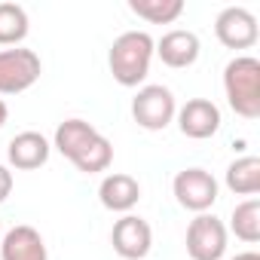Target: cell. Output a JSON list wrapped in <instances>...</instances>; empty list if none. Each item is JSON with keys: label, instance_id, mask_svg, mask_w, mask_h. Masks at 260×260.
Wrapping results in <instances>:
<instances>
[{"label": "cell", "instance_id": "1", "mask_svg": "<svg viewBox=\"0 0 260 260\" xmlns=\"http://www.w3.org/2000/svg\"><path fill=\"white\" fill-rule=\"evenodd\" d=\"M153 52H156V43L147 31H125L113 40L110 46V55H107V64H110V74L119 86H138L144 83V77L150 74V61H153Z\"/></svg>", "mask_w": 260, "mask_h": 260}, {"label": "cell", "instance_id": "2", "mask_svg": "<svg viewBox=\"0 0 260 260\" xmlns=\"http://www.w3.org/2000/svg\"><path fill=\"white\" fill-rule=\"evenodd\" d=\"M223 92L226 104L242 119L260 116V61L254 55H236L223 68Z\"/></svg>", "mask_w": 260, "mask_h": 260}, {"label": "cell", "instance_id": "3", "mask_svg": "<svg viewBox=\"0 0 260 260\" xmlns=\"http://www.w3.org/2000/svg\"><path fill=\"white\" fill-rule=\"evenodd\" d=\"M178 113V104H175V95L169 86H141L138 95L132 98V116L141 128L147 132H162V128L175 119Z\"/></svg>", "mask_w": 260, "mask_h": 260}, {"label": "cell", "instance_id": "4", "mask_svg": "<svg viewBox=\"0 0 260 260\" xmlns=\"http://www.w3.org/2000/svg\"><path fill=\"white\" fill-rule=\"evenodd\" d=\"M43 74L40 55L34 49H4L0 52V95H19L28 92Z\"/></svg>", "mask_w": 260, "mask_h": 260}, {"label": "cell", "instance_id": "5", "mask_svg": "<svg viewBox=\"0 0 260 260\" xmlns=\"http://www.w3.org/2000/svg\"><path fill=\"white\" fill-rule=\"evenodd\" d=\"M172 190H175L178 205L187 208V211H196V214H205L217 202V181L205 169H184V172H178L175 181H172Z\"/></svg>", "mask_w": 260, "mask_h": 260}, {"label": "cell", "instance_id": "6", "mask_svg": "<svg viewBox=\"0 0 260 260\" xmlns=\"http://www.w3.org/2000/svg\"><path fill=\"white\" fill-rule=\"evenodd\" d=\"M226 226L214 214H196L187 226V254L193 260H220L226 254Z\"/></svg>", "mask_w": 260, "mask_h": 260}, {"label": "cell", "instance_id": "7", "mask_svg": "<svg viewBox=\"0 0 260 260\" xmlns=\"http://www.w3.org/2000/svg\"><path fill=\"white\" fill-rule=\"evenodd\" d=\"M110 245L113 251L122 257V260H141L150 254V245H153V230L144 217L138 214H122L116 223H113V233H110Z\"/></svg>", "mask_w": 260, "mask_h": 260}, {"label": "cell", "instance_id": "8", "mask_svg": "<svg viewBox=\"0 0 260 260\" xmlns=\"http://www.w3.org/2000/svg\"><path fill=\"white\" fill-rule=\"evenodd\" d=\"M214 34L226 49H251L257 43V19L245 7H226L214 19Z\"/></svg>", "mask_w": 260, "mask_h": 260}, {"label": "cell", "instance_id": "9", "mask_svg": "<svg viewBox=\"0 0 260 260\" xmlns=\"http://www.w3.org/2000/svg\"><path fill=\"white\" fill-rule=\"evenodd\" d=\"M175 116H178L181 135H187L193 141H205V138L217 135V128H220V107L208 98H190Z\"/></svg>", "mask_w": 260, "mask_h": 260}, {"label": "cell", "instance_id": "10", "mask_svg": "<svg viewBox=\"0 0 260 260\" xmlns=\"http://www.w3.org/2000/svg\"><path fill=\"white\" fill-rule=\"evenodd\" d=\"M0 260H49L46 242L34 226L19 223L0 239Z\"/></svg>", "mask_w": 260, "mask_h": 260}, {"label": "cell", "instance_id": "11", "mask_svg": "<svg viewBox=\"0 0 260 260\" xmlns=\"http://www.w3.org/2000/svg\"><path fill=\"white\" fill-rule=\"evenodd\" d=\"M98 199L107 211H119V214H128L138 199H141V184L132 178V175H125V172H113L101 181L98 187Z\"/></svg>", "mask_w": 260, "mask_h": 260}, {"label": "cell", "instance_id": "12", "mask_svg": "<svg viewBox=\"0 0 260 260\" xmlns=\"http://www.w3.org/2000/svg\"><path fill=\"white\" fill-rule=\"evenodd\" d=\"M202 46H199V37L193 31H184V28H175L169 34H162V40L156 43V55L162 58V64L181 71V68H190L196 64Z\"/></svg>", "mask_w": 260, "mask_h": 260}, {"label": "cell", "instance_id": "13", "mask_svg": "<svg viewBox=\"0 0 260 260\" xmlns=\"http://www.w3.org/2000/svg\"><path fill=\"white\" fill-rule=\"evenodd\" d=\"M49 141L40 135V132H19L10 147H7V156H10V166L19 169V172H34L40 166H46L49 159Z\"/></svg>", "mask_w": 260, "mask_h": 260}, {"label": "cell", "instance_id": "14", "mask_svg": "<svg viewBox=\"0 0 260 260\" xmlns=\"http://www.w3.org/2000/svg\"><path fill=\"white\" fill-rule=\"evenodd\" d=\"M98 135V128L92 125V122H86V119H64V122H58V128H55V150L64 156V159H77L86 147H89V141Z\"/></svg>", "mask_w": 260, "mask_h": 260}, {"label": "cell", "instance_id": "15", "mask_svg": "<svg viewBox=\"0 0 260 260\" xmlns=\"http://www.w3.org/2000/svg\"><path fill=\"white\" fill-rule=\"evenodd\" d=\"M226 187L236 196H257L260 193V159L257 156H239L226 169Z\"/></svg>", "mask_w": 260, "mask_h": 260}, {"label": "cell", "instance_id": "16", "mask_svg": "<svg viewBox=\"0 0 260 260\" xmlns=\"http://www.w3.org/2000/svg\"><path fill=\"white\" fill-rule=\"evenodd\" d=\"M230 230L236 239L254 245L260 242V199H245L233 208V217H230Z\"/></svg>", "mask_w": 260, "mask_h": 260}, {"label": "cell", "instance_id": "17", "mask_svg": "<svg viewBox=\"0 0 260 260\" xmlns=\"http://www.w3.org/2000/svg\"><path fill=\"white\" fill-rule=\"evenodd\" d=\"M128 10L150 25H172L184 13V0H128Z\"/></svg>", "mask_w": 260, "mask_h": 260}, {"label": "cell", "instance_id": "18", "mask_svg": "<svg viewBox=\"0 0 260 260\" xmlns=\"http://www.w3.org/2000/svg\"><path fill=\"white\" fill-rule=\"evenodd\" d=\"M110 162H113V144L98 132L92 141H89V147L74 159V166H77V172H83V175H98V172H107L110 169Z\"/></svg>", "mask_w": 260, "mask_h": 260}, {"label": "cell", "instance_id": "19", "mask_svg": "<svg viewBox=\"0 0 260 260\" xmlns=\"http://www.w3.org/2000/svg\"><path fill=\"white\" fill-rule=\"evenodd\" d=\"M28 37V13L19 4H0V46H19Z\"/></svg>", "mask_w": 260, "mask_h": 260}, {"label": "cell", "instance_id": "20", "mask_svg": "<svg viewBox=\"0 0 260 260\" xmlns=\"http://www.w3.org/2000/svg\"><path fill=\"white\" fill-rule=\"evenodd\" d=\"M13 193V172L7 166H0V202H7Z\"/></svg>", "mask_w": 260, "mask_h": 260}, {"label": "cell", "instance_id": "21", "mask_svg": "<svg viewBox=\"0 0 260 260\" xmlns=\"http://www.w3.org/2000/svg\"><path fill=\"white\" fill-rule=\"evenodd\" d=\"M7 119H10V107H7V101L0 98V128L7 125Z\"/></svg>", "mask_w": 260, "mask_h": 260}, {"label": "cell", "instance_id": "22", "mask_svg": "<svg viewBox=\"0 0 260 260\" xmlns=\"http://www.w3.org/2000/svg\"><path fill=\"white\" fill-rule=\"evenodd\" d=\"M230 260H260V254H257V251H242V254H236V257H230Z\"/></svg>", "mask_w": 260, "mask_h": 260}]
</instances>
